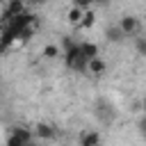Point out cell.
<instances>
[{
	"label": "cell",
	"mask_w": 146,
	"mask_h": 146,
	"mask_svg": "<svg viewBox=\"0 0 146 146\" xmlns=\"http://www.w3.org/2000/svg\"><path fill=\"white\" fill-rule=\"evenodd\" d=\"M0 21H2V9H0Z\"/></svg>",
	"instance_id": "19"
},
{
	"label": "cell",
	"mask_w": 146,
	"mask_h": 146,
	"mask_svg": "<svg viewBox=\"0 0 146 146\" xmlns=\"http://www.w3.org/2000/svg\"><path fill=\"white\" fill-rule=\"evenodd\" d=\"M94 23H96V14H94L91 9H84V11H82V18H80V23H78V25H80L82 30H89Z\"/></svg>",
	"instance_id": "10"
},
{
	"label": "cell",
	"mask_w": 146,
	"mask_h": 146,
	"mask_svg": "<svg viewBox=\"0 0 146 146\" xmlns=\"http://www.w3.org/2000/svg\"><path fill=\"white\" fill-rule=\"evenodd\" d=\"M23 146H39V144H36L34 139H30V141H27V144H23Z\"/></svg>",
	"instance_id": "18"
},
{
	"label": "cell",
	"mask_w": 146,
	"mask_h": 146,
	"mask_svg": "<svg viewBox=\"0 0 146 146\" xmlns=\"http://www.w3.org/2000/svg\"><path fill=\"white\" fill-rule=\"evenodd\" d=\"M32 137H36V139H55L57 137V128L41 121V123H36L32 128Z\"/></svg>",
	"instance_id": "4"
},
{
	"label": "cell",
	"mask_w": 146,
	"mask_h": 146,
	"mask_svg": "<svg viewBox=\"0 0 146 146\" xmlns=\"http://www.w3.org/2000/svg\"><path fill=\"white\" fill-rule=\"evenodd\" d=\"M105 39H107L110 43H121V41L125 39V34L121 32V27H119V25H110V27L105 30Z\"/></svg>",
	"instance_id": "8"
},
{
	"label": "cell",
	"mask_w": 146,
	"mask_h": 146,
	"mask_svg": "<svg viewBox=\"0 0 146 146\" xmlns=\"http://www.w3.org/2000/svg\"><path fill=\"white\" fill-rule=\"evenodd\" d=\"M91 5H100V7H107L110 0H91Z\"/></svg>",
	"instance_id": "16"
},
{
	"label": "cell",
	"mask_w": 146,
	"mask_h": 146,
	"mask_svg": "<svg viewBox=\"0 0 146 146\" xmlns=\"http://www.w3.org/2000/svg\"><path fill=\"white\" fill-rule=\"evenodd\" d=\"M41 55H43L46 59H57V57L62 55V50H59V46H57V43H48V46H43Z\"/></svg>",
	"instance_id": "11"
},
{
	"label": "cell",
	"mask_w": 146,
	"mask_h": 146,
	"mask_svg": "<svg viewBox=\"0 0 146 146\" xmlns=\"http://www.w3.org/2000/svg\"><path fill=\"white\" fill-rule=\"evenodd\" d=\"M82 11H84V9H80V7H73V5H71V9L66 11V21H68L71 25H78V23H80V18H82Z\"/></svg>",
	"instance_id": "12"
},
{
	"label": "cell",
	"mask_w": 146,
	"mask_h": 146,
	"mask_svg": "<svg viewBox=\"0 0 146 146\" xmlns=\"http://www.w3.org/2000/svg\"><path fill=\"white\" fill-rule=\"evenodd\" d=\"M30 139H34L30 128H25V125H14V128L9 130L7 146H23V144H27Z\"/></svg>",
	"instance_id": "2"
},
{
	"label": "cell",
	"mask_w": 146,
	"mask_h": 146,
	"mask_svg": "<svg viewBox=\"0 0 146 146\" xmlns=\"http://www.w3.org/2000/svg\"><path fill=\"white\" fill-rule=\"evenodd\" d=\"M105 68H107V64L100 59V55L87 62V73H91V75H103V73H105Z\"/></svg>",
	"instance_id": "7"
},
{
	"label": "cell",
	"mask_w": 146,
	"mask_h": 146,
	"mask_svg": "<svg viewBox=\"0 0 146 146\" xmlns=\"http://www.w3.org/2000/svg\"><path fill=\"white\" fill-rule=\"evenodd\" d=\"M73 7H80V9H89L91 7V0H71Z\"/></svg>",
	"instance_id": "14"
},
{
	"label": "cell",
	"mask_w": 146,
	"mask_h": 146,
	"mask_svg": "<svg viewBox=\"0 0 146 146\" xmlns=\"http://www.w3.org/2000/svg\"><path fill=\"white\" fill-rule=\"evenodd\" d=\"M96 107H98V110H96V116H98L103 123H112V121H114V107H112L107 100H100Z\"/></svg>",
	"instance_id": "5"
},
{
	"label": "cell",
	"mask_w": 146,
	"mask_h": 146,
	"mask_svg": "<svg viewBox=\"0 0 146 146\" xmlns=\"http://www.w3.org/2000/svg\"><path fill=\"white\" fill-rule=\"evenodd\" d=\"M73 43H75V41H73L71 36H62V48H59V50H68Z\"/></svg>",
	"instance_id": "15"
},
{
	"label": "cell",
	"mask_w": 146,
	"mask_h": 146,
	"mask_svg": "<svg viewBox=\"0 0 146 146\" xmlns=\"http://www.w3.org/2000/svg\"><path fill=\"white\" fill-rule=\"evenodd\" d=\"M64 64L73 73H87V59L80 52V43H73L68 50H64Z\"/></svg>",
	"instance_id": "1"
},
{
	"label": "cell",
	"mask_w": 146,
	"mask_h": 146,
	"mask_svg": "<svg viewBox=\"0 0 146 146\" xmlns=\"http://www.w3.org/2000/svg\"><path fill=\"white\" fill-rule=\"evenodd\" d=\"M25 2H30V5H46L48 0H25Z\"/></svg>",
	"instance_id": "17"
},
{
	"label": "cell",
	"mask_w": 146,
	"mask_h": 146,
	"mask_svg": "<svg viewBox=\"0 0 146 146\" xmlns=\"http://www.w3.org/2000/svg\"><path fill=\"white\" fill-rule=\"evenodd\" d=\"M119 27H121V32H123L125 36H135V34H139V27H141V23H139V18H137V16H132V14H125V16H121V21H119Z\"/></svg>",
	"instance_id": "3"
},
{
	"label": "cell",
	"mask_w": 146,
	"mask_h": 146,
	"mask_svg": "<svg viewBox=\"0 0 146 146\" xmlns=\"http://www.w3.org/2000/svg\"><path fill=\"white\" fill-rule=\"evenodd\" d=\"M80 146H100V135H98L96 130L84 132L82 139H80Z\"/></svg>",
	"instance_id": "9"
},
{
	"label": "cell",
	"mask_w": 146,
	"mask_h": 146,
	"mask_svg": "<svg viewBox=\"0 0 146 146\" xmlns=\"http://www.w3.org/2000/svg\"><path fill=\"white\" fill-rule=\"evenodd\" d=\"M80 52H82V57L89 62V59H94V57L100 55V48H98V43H94V41H82V43H80Z\"/></svg>",
	"instance_id": "6"
},
{
	"label": "cell",
	"mask_w": 146,
	"mask_h": 146,
	"mask_svg": "<svg viewBox=\"0 0 146 146\" xmlns=\"http://www.w3.org/2000/svg\"><path fill=\"white\" fill-rule=\"evenodd\" d=\"M135 48L139 55H146V36H137L135 39Z\"/></svg>",
	"instance_id": "13"
}]
</instances>
